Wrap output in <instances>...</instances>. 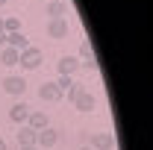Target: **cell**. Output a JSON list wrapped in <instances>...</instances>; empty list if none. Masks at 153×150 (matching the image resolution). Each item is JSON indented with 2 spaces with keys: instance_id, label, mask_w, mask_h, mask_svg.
Segmentation results:
<instances>
[{
  "instance_id": "obj_1",
  "label": "cell",
  "mask_w": 153,
  "mask_h": 150,
  "mask_svg": "<svg viewBox=\"0 0 153 150\" xmlns=\"http://www.w3.org/2000/svg\"><path fill=\"white\" fill-rule=\"evenodd\" d=\"M41 62H44V53H41L38 47H33V44H30V47H24V50H21V56H18V65L24 68V71H36Z\"/></svg>"
},
{
  "instance_id": "obj_2",
  "label": "cell",
  "mask_w": 153,
  "mask_h": 150,
  "mask_svg": "<svg viewBox=\"0 0 153 150\" xmlns=\"http://www.w3.org/2000/svg\"><path fill=\"white\" fill-rule=\"evenodd\" d=\"M59 144V130H53V127H44V130L36 132V147L38 150H50Z\"/></svg>"
},
{
  "instance_id": "obj_3",
  "label": "cell",
  "mask_w": 153,
  "mask_h": 150,
  "mask_svg": "<svg viewBox=\"0 0 153 150\" xmlns=\"http://www.w3.org/2000/svg\"><path fill=\"white\" fill-rule=\"evenodd\" d=\"M3 91L12 94V97H21V94L27 91V79L18 76V74H9L6 79H3Z\"/></svg>"
},
{
  "instance_id": "obj_4",
  "label": "cell",
  "mask_w": 153,
  "mask_h": 150,
  "mask_svg": "<svg viewBox=\"0 0 153 150\" xmlns=\"http://www.w3.org/2000/svg\"><path fill=\"white\" fill-rule=\"evenodd\" d=\"M27 118H30V106H27L24 100H18V103H12V106H9V121H12V124L24 127V124H27Z\"/></svg>"
},
{
  "instance_id": "obj_5",
  "label": "cell",
  "mask_w": 153,
  "mask_h": 150,
  "mask_svg": "<svg viewBox=\"0 0 153 150\" xmlns=\"http://www.w3.org/2000/svg\"><path fill=\"white\" fill-rule=\"evenodd\" d=\"M88 147L91 150H112L115 147V135L112 132H94L91 141H88Z\"/></svg>"
},
{
  "instance_id": "obj_6",
  "label": "cell",
  "mask_w": 153,
  "mask_h": 150,
  "mask_svg": "<svg viewBox=\"0 0 153 150\" xmlns=\"http://www.w3.org/2000/svg\"><path fill=\"white\" fill-rule=\"evenodd\" d=\"M68 18H53V21H47V36L50 38H68Z\"/></svg>"
},
{
  "instance_id": "obj_7",
  "label": "cell",
  "mask_w": 153,
  "mask_h": 150,
  "mask_svg": "<svg viewBox=\"0 0 153 150\" xmlns=\"http://www.w3.org/2000/svg\"><path fill=\"white\" fill-rule=\"evenodd\" d=\"M38 97H41L44 103H56V100H62V91L56 88V82H41V88H38Z\"/></svg>"
},
{
  "instance_id": "obj_8",
  "label": "cell",
  "mask_w": 153,
  "mask_h": 150,
  "mask_svg": "<svg viewBox=\"0 0 153 150\" xmlns=\"http://www.w3.org/2000/svg\"><path fill=\"white\" fill-rule=\"evenodd\" d=\"M27 127L30 130H44V127H50V121H47V115L38 112V109H30V118H27Z\"/></svg>"
},
{
  "instance_id": "obj_9",
  "label": "cell",
  "mask_w": 153,
  "mask_h": 150,
  "mask_svg": "<svg viewBox=\"0 0 153 150\" xmlns=\"http://www.w3.org/2000/svg\"><path fill=\"white\" fill-rule=\"evenodd\" d=\"M76 71H79V59H76V56H62V59H59V74L74 76Z\"/></svg>"
},
{
  "instance_id": "obj_10",
  "label": "cell",
  "mask_w": 153,
  "mask_h": 150,
  "mask_svg": "<svg viewBox=\"0 0 153 150\" xmlns=\"http://www.w3.org/2000/svg\"><path fill=\"white\" fill-rule=\"evenodd\" d=\"M74 106L79 109V112H91V109L97 106V100H94V94H91V91H82V94L74 100Z\"/></svg>"
},
{
  "instance_id": "obj_11",
  "label": "cell",
  "mask_w": 153,
  "mask_h": 150,
  "mask_svg": "<svg viewBox=\"0 0 153 150\" xmlns=\"http://www.w3.org/2000/svg\"><path fill=\"white\" fill-rule=\"evenodd\" d=\"M47 15H50V21L53 18H65V15H68V3H65V0H50V3H47Z\"/></svg>"
},
{
  "instance_id": "obj_12",
  "label": "cell",
  "mask_w": 153,
  "mask_h": 150,
  "mask_svg": "<svg viewBox=\"0 0 153 150\" xmlns=\"http://www.w3.org/2000/svg\"><path fill=\"white\" fill-rule=\"evenodd\" d=\"M18 56H21V50H15V47H0V62L6 65V68H12V65H18Z\"/></svg>"
},
{
  "instance_id": "obj_13",
  "label": "cell",
  "mask_w": 153,
  "mask_h": 150,
  "mask_svg": "<svg viewBox=\"0 0 153 150\" xmlns=\"http://www.w3.org/2000/svg\"><path fill=\"white\" fill-rule=\"evenodd\" d=\"M18 144L21 147H33V144H36V130H30V127L24 124L18 130Z\"/></svg>"
},
{
  "instance_id": "obj_14",
  "label": "cell",
  "mask_w": 153,
  "mask_h": 150,
  "mask_svg": "<svg viewBox=\"0 0 153 150\" xmlns=\"http://www.w3.org/2000/svg\"><path fill=\"white\" fill-rule=\"evenodd\" d=\"M6 44L15 47V50H24V47H30V38L24 36V33H9L6 36Z\"/></svg>"
},
{
  "instance_id": "obj_15",
  "label": "cell",
  "mask_w": 153,
  "mask_h": 150,
  "mask_svg": "<svg viewBox=\"0 0 153 150\" xmlns=\"http://www.w3.org/2000/svg\"><path fill=\"white\" fill-rule=\"evenodd\" d=\"M3 33H6V36H9V33H21V18H18V15L3 18Z\"/></svg>"
},
{
  "instance_id": "obj_16",
  "label": "cell",
  "mask_w": 153,
  "mask_h": 150,
  "mask_svg": "<svg viewBox=\"0 0 153 150\" xmlns=\"http://www.w3.org/2000/svg\"><path fill=\"white\" fill-rule=\"evenodd\" d=\"M71 85H74V79H71V76H65V74H59V79H56V88L62 94L68 91V88H71Z\"/></svg>"
},
{
  "instance_id": "obj_17",
  "label": "cell",
  "mask_w": 153,
  "mask_h": 150,
  "mask_svg": "<svg viewBox=\"0 0 153 150\" xmlns=\"http://www.w3.org/2000/svg\"><path fill=\"white\" fill-rule=\"evenodd\" d=\"M82 91H85V88H82L79 82H74V85H71V88H68V91H65V94H68V100L74 103V100H76V97H79V94H82Z\"/></svg>"
},
{
  "instance_id": "obj_18",
  "label": "cell",
  "mask_w": 153,
  "mask_h": 150,
  "mask_svg": "<svg viewBox=\"0 0 153 150\" xmlns=\"http://www.w3.org/2000/svg\"><path fill=\"white\" fill-rule=\"evenodd\" d=\"M0 47H6V33L0 30Z\"/></svg>"
},
{
  "instance_id": "obj_19",
  "label": "cell",
  "mask_w": 153,
  "mask_h": 150,
  "mask_svg": "<svg viewBox=\"0 0 153 150\" xmlns=\"http://www.w3.org/2000/svg\"><path fill=\"white\" fill-rule=\"evenodd\" d=\"M0 150H9V147H6V141H3V138H0Z\"/></svg>"
},
{
  "instance_id": "obj_20",
  "label": "cell",
  "mask_w": 153,
  "mask_h": 150,
  "mask_svg": "<svg viewBox=\"0 0 153 150\" xmlns=\"http://www.w3.org/2000/svg\"><path fill=\"white\" fill-rule=\"evenodd\" d=\"M18 150H38V147H36V144H33V147H18Z\"/></svg>"
},
{
  "instance_id": "obj_21",
  "label": "cell",
  "mask_w": 153,
  "mask_h": 150,
  "mask_svg": "<svg viewBox=\"0 0 153 150\" xmlns=\"http://www.w3.org/2000/svg\"><path fill=\"white\" fill-rule=\"evenodd\" d=\"M6 3H9V0H0V6H6Z\"/></svg>"
},
{
  "instance_id": "obj_22",
  "label": "cell",
  "mask_w": 153,
  "mask_h": 150,
  "mask_svg": "<svg viewBox=\"0 0 153 150\" xmlns=\"http://www.w3.org/2000/svg\"><path fill=\"white\" fill-rule=\"evenodd\" d=\"M79 150H91V147H88V144H85V147H79Z\"/></svg>"
},
{
  "instance_id": "obj_23",
  "label": "cell",
  "mask_w": 153,
  "mask_h": 150,
  "mask_svg": "<svg viewBox=\"0 0 153 150\" xmlns=\"http://www.w3.org/2000/svg\"><path fill=\"white\" fill-rule=\"evenodd\" d=\"M0 30H3V18H0Z\"/></svg>"
}]
</instances>
